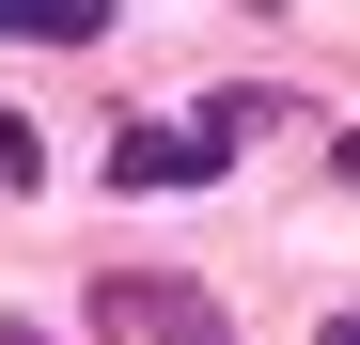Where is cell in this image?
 <instances>
[{"instance_id":"1","label":"cell","mask_w":360,"mask_h":345,"mask_svg":"<svg viewBox=\"0 0 360 345\" xmlns=\"http://www.w3.org/2000/svg\"><path fill=\"white\" fill-rule=\"evenodd\" d=\"M94 330L110 345H235L219 299H188V282H94Z\"/></svg>"},{"instance_id":"2","label":"cell","mask_w":360,"mask_h":345,"mask_svg":"<svg viewBox=\"0 0 360 345\" xmlns=\"http://www.w3.org/2000/svg\"><path fill=\"white\" fill-rule=\"evenodd\" d=\"M188 172H219V126H126L110 142V189H188Z\"/></svg>"},{"instance_id":"3","label":"cell","mask_w":360,"mask_h":345,"mask_svg":"<svg viewBox=\"0 0 360 345\" xmlns=\"http://www.w3.org/2000/svg\"><path fill=\"white\" fill-rule=\"evenodd\" d=\"M110 0H0V47H94Z\"/></svg>"},{"instance_id":"4","label":"cell","mask_w":360,"mask_h":345,"mask_svg":"<svg viewBox=\"0 0 360 345\" xmlns=\"http://www.w3.org/2000/svg\"><path fill=\"white\" fill-rule=\"evenodd\" d=\"M0 189H32V126H16V110H0Z\"/></svg>"},{"instance_id":"5","label":"cell","mask_w":360,"mask_h":345,"mask_svg":"<svg viewBox=\"0 0 360 345\" xmlns=\"http://www.w3.org/2000/svg\"><path fill=\"white\" fill-rule=\"evenodd\" d=\"M314 345H360V299H345V314H329V330H314Z\"/></svg>"},{"instance_id":"6","label":"cell","mask_w":360,"mask_h":345,"mask_svg":"<svg viewBox=\"0 0 360 345\" xmlns=\"http://www.w3.org/2000/svg\"><path fill=\"white\" fill-rule=\"evenodd\" d=\"M0 345H47V330H0Z\"/></svg>"}]
</instances>
